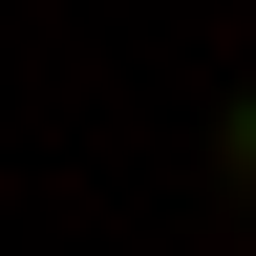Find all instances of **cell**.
<instances>
[{"label":"cell","instance_id":"6da1fadb","mask_svg":"<svg viewBox=\"0 0 256 256\" xmlns=\"http://www.w3.org/2000/svg\"><path fill=\"white\" fill-rule=\"evenodd\" d=\"M235 192H256V86H235Z\"/></svg>","mask_w":256,"mask_h":256}]
</instances>
